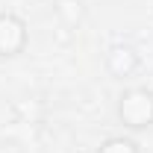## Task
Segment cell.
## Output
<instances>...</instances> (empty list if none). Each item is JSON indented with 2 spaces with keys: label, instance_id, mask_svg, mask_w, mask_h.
I'll return each mask as SVG.
<instances>
[{
  "label": "cell",
  "instance_id": "obj_3",
  "mask_svg": "<svg viewBox=\"0 0 153 153\" xmlns=\"http://www.w3.org/2000/svg\"><path fill=\"white\" fill-rule=\"evenodd\" d=\"M106 71L115 76V79H130V76L141 68V53L135 50L133 44H112L106 50V59H103Z\"/></svg>",
  "mask_w": 153,
  "mask_h": 153
},
{
  "label": "cell",
  "instance_id": "obj_1",
  "mask_svg": "<svg viewBox=\"0 0 153 153\" xmlns=\"http://www.w3.org/2000/svg\"><path fill=\"white\" fill-rule=\"evenodd\" d=\"M115 112H118V121H121L127 130H133V133L150 130L153 127V91L144 88V85L124 88V91L118 94Z\"/></svg>",
  "mask_w": 153,
  "mask_h": 153
},
{
  "label": "cell",
  "instance_id": "obj_5",
  "mask_svg": "<svg viewBox=\"0 0 153 153\" xmlns=\"http://www.w3.org/2000/svg\"><path fill=\"white\" fill-rule=\"evenodd\" d=\"M97 153H141V147L130 135H109L106 141H100Z\"/></svg>",
  "mask_w": 153,
  "mask_h": 153
},
{
  "label": "cell",
  "instance_id": "obj_4",
  "mask_svg": "<svg viewBox=\"0 0 153 153\" xmlns=\"http://www.w3.org/2000/svg\"><path fill=\"white\" fill-rule=\"evenodd\" d=\"M56 15L59 21L65 24V27H79L82 21H85V6H82V0H56Z\"/></svg>",
  "mask_w": 153,
  "mask_h": 153
},
{
  "label": "cell",
  "instance_id": "obj_2",
  "mask_svg": "<svg viewBox=\"0 0 153 153\" xmlns=\"http://www.w3.org/2000/svg\"><path fill=\"white\" fill-rule=\"evenodd\" d=\"M30 44V27L15 12H0V59H15Z\"/></svg>",
  "mask_w": 153,
  "mask_h": 153
}]
</instances>
